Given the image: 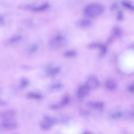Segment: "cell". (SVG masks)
Instances as JSON below:
<instances>
[{
  "label": "cell",
  "mask_w": 134,
  "mask_h": 134,
  "mask_svg": "<svg viewBox=\"0 0 134 134\" xmlns=\"http://www.w3.org/2000/svg\"><path fill=\"white\" fill-rule=\"evenodd\" d=\"M105 7L101 4L93 3L87 5L83 10L85 15L89 18H94L101 15L104 12Z\"/></svg>",
  "instance_id": "cell-1"
},
{
  "label": "cell",
  "mask_w": 134,
  "mask_h": 134,
  "mask_svg": "<svg viewBox=\"0 0 134 134\" xmlns=\"http://www.w3.org/2000/svg\"><path fill=\"white\" fill-rule=\"evenodd\" d=\"M68 42V39L65 36L62 34H58L49 40L48 46L51 49H59L66 46Z\"/></svg>",
  "instance_id": "cell-2"
},
{
  "label": "cell",
  "mask_w": 134,
  "mask_h": 134,
  "mask_svg": "<svg viewBox=\"0 0 134 134\" xmlns=\"http://www.w3.org/2000/svg\"><path fill=\"white\" fill-rule=\"evenodd\" d=\"M55 119L53 117L46 115L40 123L41 128L44 130H49L55 123Z\"/></svg>",
  "instance_id": "cell-3"
},
{
  "label": "cell",
  "mask_w": 134,
  "mask_h": 134,
  "mask_svg": "<svg viewBox=\"0 0 134 134\" xmlns=\"http://www.w3.org/2000/svg\"><path fill=\"white\" fill-rule=\"evenodd\" d=\"M16 115V112L13 109L5 110L0 112V119L2 121L13 120Z\"/></svg>",
  "instance_id": "cell-4"
},
{
  "label": "cell",
  "mask_w": 134,
  "mask_h": 134,
  "mask_svg": "<svg viewBox=\"0 0 134 134\" xmlns=\"http://www.w3.org/2000/svg\"><path fill=\"white\" fill-rule=\"evenodd\" d=\"M12 120L2 121L1 123V125L6 130H15L18 127V124L17 123Z\"/></svg>",
  "instance_id": "cell-5"
},
{
  "label": "cell",
  "mask_w": 134,
  "mask_h": 134,
  "mask_svg": "<svg viewBox=\"0 0 134 134\" xmlns=\"http://www.w3.org/2000/svg\"><path fill=\"white\" fill-rule=\"evenodd\" d=\"M90 89L86 85L80 87L77 92V96L79 98H82L88 96Z\"/></svg>",
  "instance_id": "cell-6"
},
{
  "label": "cell",
  "mask_w": 134,
  "mask_h": 134,
  "mask_svg": "<svg viewBox=\"0 0 134 134\" xmlns=\"http://www.w3.org/2000/svg\"><path fill=\"white\" fill-rule=\"evenodd\" d=\"M99 80L96 78L94 77L89 78L86 84L90 89L96 88L99 86Z\"/></svg>",
  "instance_id": "cell-7"
},
{
  "label": "cell",
  "mask_w": 134,
  "mask_h": 134,
  "mask_svg": "<svg viewBox=\"0 0 134 134\" xmlns=\"http://www.w3.org/2000/svg\"><path fill=\"white\" fill-rule=\"evenodd\" d=\"M42 48L43 44L41 42H35L31 46L29 49V52L30 54H34Z\"/></svg>",
  "instance_id": "cell-8"
},
{
  "label": "cell",
  "mask_w": 134,
  "mask_h": 134,
  "mask_svg": "<svg viewBox=\"0 0 134 134\" xmlns=\"http://www.w3.org/2000/svg\"><path fill=\"white\" fill-rule=\"evenodd\" d=\"M50 7V5L48 3L43 4L38 6H35L31 11L33 12H42L48 9Z\"/></svg>",
  "instance_id": "cell-9"
},
{
  "label": "cell",
  "mask_w": 134,
  "mask_h": 134,
  "mask_svg": "<svg viewBox=\"0 0 134 134\" xmlns=\"http://www.w3.org/2000/svg\"><path fill=\"white\" fill-rule=\"evenodd\" d=\"M87 106L89 107L98 110H101L104 106V104L100 102H90L87 104Z\"/></svg>",
  "instance_id": "cell-10"
},
{
  "label": "cell",
  "mask_w": 134,
  "mask_h": 134,
  "mask_svg": "<svg viewBox=\"0 0 134 134\" xmlns=\"http://www.w3.org/2000/svg\"><path fill=\"white\" fill-rule=\"evenodd\" d=\"M91 20L88 19H83L78 21L77 25L79 27L82 28L87 27L89 26L91 24Z\"/></svg>",
  "instance_id": "cell-11"
},
{
  "label": "cell",
  "mask_w": 134,
  "mask_h": 134,
  "mask_svg": "<svg viewBox=\"0 0 134 134\" xmlns=\"http://www.w3.org/2000/svg\"><path fill=\"white\" fill-rule=\"evenodd\" d=\"M105 85L107 88L110 90H115L117 87L116 83L112 80H107L106 82Z\"/></svg>",
  "instance_id": "cell-12"
},
{
  "label": "cell",
  "mask_w": 134,
  "mask_h": 134,
  "mask_svg": "<svg viewBox=\"0 0 134 134\" xmlns=\"http://www.w3.org/2000/svg\"><path fill=\"white\" fill-rule=\"evenodd\" d=\"M122 34V31L120 28L118 27H115L113 28L112 35L114 38L120 37Z\"/></svg>",
  "instance_id": "cell-13"
},
{
  "label": "cell",
  "mask_w": 134,
  "mask_h": 134,
  "mask_svg": "<svg viewBox=\"0 0 134 134\" xmlns=\"http://www.w3.org/2000/svg\"><path fill=\"white\" fill-rule=\"evenodd\" d=\"M76 52L73 50L66 51L64 52L63 54L64 56L67 58L73 57L76 56Z\"/></svg>",
  "instance_id": "cell-14"
},
{
  "label": "cell",
  "mask_w": 134,
  "mask_h": 134,
  "mask_svg": "<svg viewBox=\"0 0 134 134\" xmlns=\"http://www.w3.org/2000/svg\"><path fill=\"white\" fill-rule=\"evenodd\" d=\"M27 97L29 99L38 100L42 98V96L40 95L33 93H28L27 95Z\"/></svg>",
  "instance_id": "cell-15"
},
{
  "label": "cell",
  "mask_w": 134,
  "mask_h": 134,
  "mask_svg": "<svg viewBox=\"0 0 134 134\" xmlns=\"http://www.w3.org/2000/svg\"><path fill=\"white\" fill-rule=\"evenodd\" d=\"M102 44L98 42H93L89 44L87 46V47L88 48L90 49L99 48Z\"/></svg>",
  "instance_id": "cell-16"
},
{
  "label": "cell",
  "mask_w": 134,
  "mask_h": 134,
  "mask_svg": "<svg viewBox=\"0 0 134 134\" xmlns=\"http://www.w3.org/2000/svg\"><path fill=\"white\" fill-rule=\"evenodd\" d=\"M122 5L131 11H133L134 10V7L133 5L130 2L126 1H123L122 2Z\"/></svg>",
  "instance_id": "cell-17"
},
{
  "label": "cell",
  "mask_w": 134,
  "mask_h": 134,
  "mask_svg": "<svg viewBox=\"0 0 134 134\" xmlns=\"http://www.w3.org/2000/svg\"><path fill=\"white\" fill-rule=\"evenodd\" d=\"M35 6L32 4H22L20 5L19 8L24 10H31Z\"/></svg>",
  "instance_id": "cell-18"
},
{
  "label": "cell",
  "mask_w": 134,
  "mask_h": 134,
  "mask_svg": "<svg viewBox=\"0 0 134 134\" xmlns=\"http://www.w3.org/2000/svg\"><path fill=\"white\" fill-rule=\"evenodd\" d=\"M99 48L100 50V55L103 56L106 54L107 51V48L106 45L102 44Z\"/></svg>",
  "instance_id": "cell-19"
},
{
  "label": "cell",
  "mask_w": 134,
  "mask_h": 134,
  "mask_svg": "<svg viewBox=\"0 0 134 134\" xmlns=\"http://www.w3.org/2000/svg\"><path fill=\"white\" fill-rule=\"evenodd\" d=\"M124 18V15L123 11L120 10H119L117 13L116 19L119 21H121L123 20Z\"/></svg>",
  "instance_id": "cell-20"
},
{
  "label": "cell",
  "mask_w": 134,
  "mask_h": 134,
  "mask_svg": "<svg viewBox=\"0 0 134 134\" xmlns=\"http://www.w3.org/2000/svg\"><path fill=\"white\" fill-rule=\"evenodd\" d=\"M29 82L28 80L26 78H23L22 79L21 82L20 86L21 88H24L28 86Z\"/></svg>",
  "instance_id": "cell-21"
},
{
  "label": "cell",
  "mask_w": 134,
  "mask_h": 134,
  "mask_svg": "<svg viewBox=\"0 0 134 134\" xmlns=\"http://www.w3.org/2000/svg\"><path fill=\"white\" fill-rule=\"evenodd\" d=\"M70 102L69 98L68 96H65L63 98L61 103V105L64 106L68 104Z\"/></svg>",
  "instance_id": "cell-22"
},
{
  "label": "cell",
  "mask_w": 134,
  "mask_h": 134,
  "mask_svg": "<svg viewBox=\"0 0 134 134\" xmlns=\"http://www.w3.org/2000/svg\"><path fill=\"white\" fill-rule=\"evenodd\" d=\"M21 38V37L20 36H16L12 38L10 40V41L11 42H17L20 40Z\"/></svg>",
  "instance_id": "cell-23"
},
{
  "label": "cell",
  "mask_w": 134,
  "mask_h": 134,
  "mask_svg": "<svg viewBox=\"0 0 134 134\" xmlns=\"http://www.w3.org/2000/svg\"><path fill=\"white\" fill-rule=\"evenodd\" d=\"M60 69L58 68H56L52 70L50 72V74L52 75H53L59 72Z\"/></svg>",
  "instance_id": "cell-24"
},
{
  "label": "cell",
  "mask_w": 134,
  "mask_h": 134,
  "mask_svg": "<svg viewBox=\"0 0 134 134\" xmlns=\"http://www.w3.org/2000/svg\"><path fill=\"white\" fill-rule=\"evenodd\" d=\"M119 5L117 3H113L110 7V9L111 10H114L118 8Z\"/></svg>",
  "instance_id": "cell-25"
},
{
  "label": "cell",
  "mask_w": 134,
  "mask_h": 134,
  "mask_svg": "<svg viewBox=\"0 0 134 134\" xmlns=\"http://www.w3.org/2000/svg\"><path fill=\"white\" fill-rule=\"evenodd\" d=\"M122 115L121 113H117L115 114H114L113 115H112V117L113 118H118V117H120Z\"/></svg>",
  "instance_id": "cell-26"
},
{
  "label": "cell",
  "mask_w": 134,
  "mask_h": 134,
  "mask_svg": "<svg viewBox=\"0 0 134 134\" xmlns=\"http://www.w3.org/2000/svg\"><path fill=\"white\" fill-rule=\"evenodd\" d=\"M128 90L129 91L131 92H133L134 91V85H132L130 86L128 88Z\"/></svg>",
  "instance_id": "cell-27"
},
{
  "label": "cell",
  "mask_w": 134,
  "mask_h": 134,
  "mask_svg": "<svg viewBox=\"0 0 134 134\" xmlns=\"http://www.w3.org/2000/svg\"><path fill=\"white\" fill-rule=\"evenodd\" d=\"M83 134H90V133H84Z\"/></svg>",
  "instance_id": "cell-28"
},
{
  "label": "cell",
  "mask_w": 134,
  "mask_h": 134,
  "mask_svg": "<svg viewBox=\"0 0 134 134\" xmlns=\"http://www.w3.org/2000/svg\"></svg>",
  "instance_id": "cell-29"
}]
</instances>
